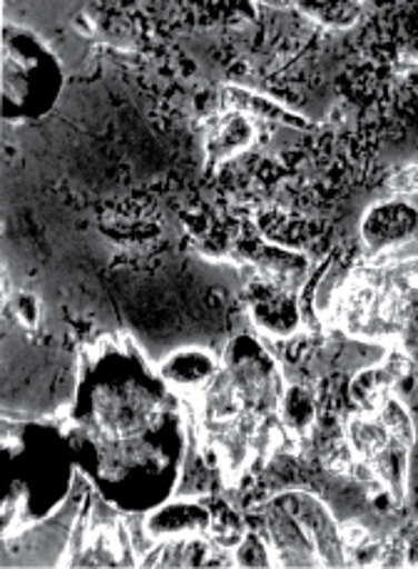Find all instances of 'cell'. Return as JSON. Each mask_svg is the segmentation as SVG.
<instances>
[{"mask_svg":"<svg viewBox=\"0 0 418 569\" xmlns=\"http://www.w3.org/2000/svg\"><path fill=\"white\" fill-rule=\"evenodd\" d=\"M389 189L396 194H414L418 192V164L409 167V170H404L399 174H394L389 179Z\"/></svg>","mask_w":418,"mask_h":569,"instance_id":"8fae6325","label":"cell"},{"mask_svg":"<svg viewBox=\"0 0 418 569\" xmlns=\"http://www.w3.org/2000/svg\"><path fill=\"white\" fill-rule=\"evenodd\" d=\"M247 309L257 329L269 336H279V339H287L301 323L297 291L277 287V283L261 277L249 283Z\"/></svg>","mask_w":418,"mask_h":569,"instance_id":"3957f363","label":"cell"},{"mask_svg":"<svg viewBox=\"0 0 418 569\" xmlns=\"http://www.w3.org/2000/svg\"><path fill=\"white\" fill-rule=\"evenodd\" d=\"M16 311H18L20 319H23L28 326H36V321H38V303H36V299H30L28 293H20Z\"/></svg>","mask_w":418,"mask_h":569,"instance_id":"7c38bea8","label":"cell"},{"mask_svg":"<svg viewBox=\"0 0 418 569\" xmlns=\"http://www.w3.org/2000/svg\"><path fill=\"white\" fill-rule=\"evenodd\" d=\"M414 381V363L404 351H389L384 361L364 368L361 373L354 376L349 386L354 403L364 413H376L391 396L401 398V388Z\"/></svg>","mask_w":418,"mask_h":569,"instance_id":"7a4b0ae2","label":"cell"},{"mask_svg":"<svg viewBox=\"0 0 418 569\" xmlns=\"http://www.w3.org/2000/svg\"><path fill=\"white\" fill-rule=\"evenodd\" d=\"M406 542V567H418V530L414 532L411 540Z\"/></svg>","mask_w":418,"mask_h":569,"instance_id":"4fadbf2b","label":"cell"},{"mask_svg":"<svg viewBox=\"0 0 418 569\" xmlns=\"http://www.w3.org/2000/svg\"><path fill=\"white\" fill-rule=\"evenodd\" d=\"M255 122L249 114L237 110H225L219 118L209 124L205 150L212 164H222L232 157L242 154L249 144L255 142Z\"/></svg>","mask_w":418,"mask_h":569,"instance_id":"ba28073f","label":"cell"},{"mask_svg":"<svg viewBox=\"0 0 418 569\" xmlns=\"http://www.w3.org/2000/svg\"><path fill=\"white\" fill-rule=\"evenodd\" d=\"M145 522H148L157 542L180 540V537H197L209 532L212 510L197 500H182L170 502L162 510H155Z\"/></svg>","mask_w":418,"mask_h":569,"instance_id":"52a82bcc","label":"cell"},{"mask_svg":"<svg viewBox=\"0 0 418 569\" xmlns=\"http://www.w3.org/2000/svg\"><path fill=\"white\" fill-rule=\"evenodd\" d=\"M301 13L317 20L327 28H351L361 18V3H347V0H305L299 3Z\"/></svg>","mask_w":418,"mask_h":569,"instance_id":"30bf717a","label":"cell"},{"mask_svg":"<svg viewBox=\"0 0 418 569\" xmlns=\"http://www.w3.org/2000/svg\"><path fill=\"white\" fill-rule=\"evenodd\" d=\"M217 373V361L202 349L175 351L160 368L162 381L185 396H202Z\"/></svg>","mask_w":418,"mask_h":569,"instance_id":"8992f818","label":"cell"},{"mask_svg":"<svg viewBox=\"0 0 418 569\" xmlns=\"http://www.w3.org/2000/svg\"><path fill=\"white\" fill-rule=\"evenodd\" d=\"M277 418L291 440H305L314 433V428H317V398H314L307 386H285V393H281L277 406Z\"/></svg>","mask_w":418,"mask_h":569,"instance_id":"9c48e42d","label":"cell"},{"mask_svg":"<svg viewBox=\"0 0 418 569\" xmlns=\"http://www.w3.org/2000/svg\"><path fill=\"white\" fill-rule=\"evenodd\" d=\"M418 229V212L411 204L389 202L376 204L361 221V239L374 251H391L409 244Z\"/></svg>","mask_w":418,"mask_h":569,"instance_id":"5b68a950","label":"cell"},{"mask_svg":"<svg viewBox=\"0 0 418 569\" xmlns=\"http://www.w3.org/2000/svg\"><path fill=\"white\" fill-rule=\"evenodd\" d=\"M92 413L104 433L125 438L140 433L152 423L157 403L138 383H110L96 393Z\"/></svg>","mask_w":418,"mask_h":569,"instance_id":"6da1fadb","label":"cell"},{"mask_svg":"<svg viewBox=\"0 0 418 569\" xmlns=\"http://www.w3.org/2000/svg\"><path fill=\"white\" fill-rule=\"evenodd\" d=\"M279 500L287 505L289 512L305 527L314 547H317L324 567L347 565V547H344L341 540V527L334 522L331 512L314 495L287 492Z\"/></svg>","mask_w":418,"mask_h":569,"instance_id":"277c9868","label":"cell"}]
</instances>
